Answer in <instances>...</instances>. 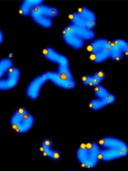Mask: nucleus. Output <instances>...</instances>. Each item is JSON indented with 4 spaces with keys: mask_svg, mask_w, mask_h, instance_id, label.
I'll return each instance as SVG.
<instances>
[{
    "mask_svg": "<svg viewBox=\"0 0 128 171\" xmlns=\"http://www.w3.org/2000/svg\"><path fill=\"white\" fill-rule=\"evenodd\" d=\"M100 159L108 161L124 157L128 153V147L122 140L112 137H106L98 143Z\"/></svg>",
    "mask_w": 128,
    "mask_h": 171,
    "instance_id": "f257e3e1",
    "label": "nucleus"
},
{
    "mask_svg": "<svg viewBox=\"0 0 128 171\" xmlns=\"http://www.w3.org/2000/svg\"><path fill=\"white\" fill-rule=\"evenodd\" d=\"M9 124L12 129L18 134H23L29 131L35 122L33 115L25 107L16 108L11 115Z\"/></svg>",
    "mask_w": 128,
    "mask_h": 171,
    "instance_id": "f03ea898",
    "label": "nucleus"
},
{
    "mask_svg": "<svg viewBox=\"0 0 128 171\" xmlns=\"http://www.w3.org/2000/svg\"><path fill=\"white\" fill-rule=\"evenodd\" d=\"M76 155L78 162L83 167H94L100 159L98 143L91 142L82 144L76 149Z\"/></svg>",
    "mask_w": 128,
    "mask_h": 171,
    "instance_id": "7ed1b4c3",
    "label": "nucleus"
},
{
    "mask_svg": "<svg viewBox=\"0 0 128 171\" xmlns=\"http://www.w3.org/2000/svg\"><path fill=\"white\" fill-rule=\"evenodd\" d=\"M70 24L85 28L93 29L96 25L95 14L88 7L83 6L69 16Z\"/></svg>",
    "mask_w": 128,
    "mask_h": 171,
    "instance_id": "20e7f679",
    "label": "nucleus"
},
{
    "mask_svg": "<svg viewBox=\"0 0 128 171\" xmlns=\"http://www.w3.org/2000/svg\"><path fill=\"white\" fill-rule=\"evenodd\" d=\"M42 53L47 60L56 65L57 68L56 71L58 73L66 74L71 72L69 61L65 55L50 47L44 49Z\"/></svg>",
    "mask_w": 128,
    "mask_h": 171,
    "instance_id": "39448f33",
    "label": "nucleus"
},
{
    "mask_svg": "<svg viewBox=\"0 0 128 171\" xmlns=\"http://www.w3.org/2000/svg\"><path fill=\"white\" fill-rule=\"evenodd\" d=\"M110 41L104 38L92 40L87 47L90 55L99 60H104L110 57Z\"/></svg>",
    "mask_w": 128,
    "mask_h": 171,
    "instance_id": "423d86ee",
    "label": "nucleus"
},
{
    "mask_svg": "<svg viewBox=\"0 0 128 171\" xmlns=\"http://www.w3.org/2000/svg\"><path fill=\"white\" fill-rule=\"evenodd\" d=\"M48 81L46 72L35 76L30 81L26 87L25 95L26 98L31 101L37 100L42 87Z\"/></svg>",
    "mask_w": 128,
    "mask_h": 171,
    "instance_id": "0eeeda50",
    "label": "nucleus"
},
{
    "mask_svg": "<svg viewBox=\"0 0 128 171\" xmlns=\"http://www.w3.org/2000/svg\"><path fill=\"white\" fill-rule=\"evenodd\" d=\"M20 77V69L14 66L0 78V91H8L14 89L18 84Z\"/></svg>",
    "mask_w": 128,
    "mask_h": 171,
    "instance_id": "6e6552de",
    "label": "nucleus"
},
{
    "mask_svg": "<svg viewBox=\"0 0 128 171\" xmlns=\"http://www.w3.org/2000/svg\"><path fill=\"white\" fill-rule=\"evenodd\" d=\"M62 37L65 43L74 49H80L84 45V41L65 28L62 32Z\"/></svg>",
    "mask_w": 128,
    "mask_h": 171,
    "instance_id": "1a4fd4ad",
    "label": "nucleus"
},
{
    "mask_svg": "<svg viewBox=\"0 0 128 171\" xmlns=\"http://www.w3.org/2000/svg\"><path fill=\"white\" fill-rule=\"evenodd\" d=\"M65 28L74 33L85 41L92 40L95 36L93 29H90L76 25L71 24Z\"/></svg>",
    "mask_w": 128,
    "mask_h": 171,
    "instance_id": "9d476101",
    "label": "nucleus"
},
{
    "mask_svg": "<svg viewBox=\"0 0 128 171\" xmlns=\"http://www.w3.org/2000/svg\"><path fill=\"white\" fill-rule=\"evenodd\" d=\"M58 13V11L56 8L42 3L35 6L32 9L30 15L42 16L52 19L56 17Z\"/></svg>",
    "mask_w": 128,
    "mask_h": 171,
    "instance_id": "9b49d317",
    "label": "nucleus"
},
{
    "mask_svg": "<svg viewBox=\"0 0 128 171\" xmlns=\"http://www.w3.org/2000/svg\"><path fill=\"white\" fill-rule=\"evenodd\" d=\"M42 0H25L20 4L18 9L20 15L26 17L30 15L33 8L36 6L43 3Z\"/></svg>",
    "mask_w": 128,
    "mask_h": 171,
    "instance_id": "f8f14e48",
    "label": "nucleus"
},
{
    "mask_svg": "<svg viewBox=\"0 0 128 171\" xmlns=\"http://www.w3.org/2000/svg\"><path fill=\"white\" fill-rule=\"evenodd\" d=\"M122 49L112 41H110V58L116 61H119L126 55Z\"/></svg>",
    "mask_w": 128,
    "mask_h": 171,
    "instance_id": "ddd939ff",
    "label": "nucleus"
},
{
    "mask_svg": "<svg viewBox=\"0 0 128 171\" xmlns=\"http://www.w3.org/2000/svg\"><path fill=\"white\" fill-rule=\"evenodd\" d=\"M14 66L10 58L4 57L0 59V78L3 76Z\"/></svg>",
    "mask_w": 128,
    "mask_h": 171,
    "instance_id": "4468645a",
    "label": "nucleus"
},
{
    "mask_svg": "<svg viewBox=\"0 0 128 171\" xmlns=\"http://www.w3.org/2000/svg\"><path fill=\"white\" fill-rule=\"evenodd\" d=\"M30 15L34 23L42 27L48 28L52 25L53 23L52 19L34 15L31 14Z\"/></svg>",
    "mask_w": 128,
    "mask_h": 171,
    "instance_id": "2eb2a0df",
    "label": "nucleus"
},
{
    "mask_svg": "<svg viewBox=\"0 0 128 171\" xmlns=\"http://www.w3.org/2000/svg\"><path fill=\"white\" fill-rule=\"evenodd\" d=\"M62 156L61 153L59 150L51 148L48 151L46 156L53 160L57 161L60 159Z\"/></svg>",
    "mask_w": 128,
    "mask_h": 171,
    "instance_id": "dca6fc26",
    "label": "nucleus"
},
{
    "mask_svg": "<svg viewBox=\"0 0 128 171\" xmlns=\"http://www.w3.org/2000/svg\"><path fill=\"white\" fill-rule=\"evenodd\" d=\"M94 91L95 95L100 99L104 98L108 92L105 88L100 84L94 87Z\"/></svg>",
    "mask_w": 128,
    "mask_h": 171,
    "instance_id": "f3484780",
    "label": "nucleus"
},
{
    "mask_svg": "<svg viewBox=\"0 0 128 171\" xmlns=\"http://www.w3.org/2000/svg\"><path fill=\"white\" fill-rule=\"evenodd\" d=\"M90 108L92 110H97L104 107L101 99H94L90 101L89 104Z\"/></svg>",
    "mask_w": 128,
    "mask_h": 171,
    "instance_id": "a211bd4d",
    "label": "nucleus"
},
{
    "mask_svg": "<svg viewBox=\"0 0 128 171\" xmlns=\"http://www.w3.org/2000/svg\"><path fill=\"white\" fill-rule=\"evenodd\" d=\"M115 43L119 46L127 55L128 51V45L124 40L118 38L112 41Z\"/></svg>",
    "mask_w": 128,
    "mask_h": 171,
    "instance_id": "6ab92c4d",
    "label": "nucleus"
},
{
    "mask_svg": "<svg viewBox=\"0 0 128 171\" xmlns=\"http://www.w3.org/2000/svg\"><path fill=\"white\" fill-rule=\"evenodd\" d=\"M53 144V141L50 138H46L43 139L41 143V146L46 148H52Z\"/></svg>",
    "mask_w": 128,
    "mask_h": 171,
    "instance_id": "aec40b11",
    "label": "nucleus"
},
{
    "mask_svg": "<svg viewBox=\"0 0 128 171\" xmlns=\"http://www.w3.org/2000/svg\"><path fill=\"white\" fill-rule=\"evenodd\" d=\"M93 75L96 77L101 81L105 78L106 73L104 70L100 69L95 71Z\"/></svg>",
    "mask_w": 128,
    "mask_h": 171,
    "instance_id": "412c9836",
    "label": "nucleus"
},
{
    "mask_svg": "<svg viewBox=\"0 0 128 171\" xmlns=\"http://www.w3.org/2000/svg\"><path fill=\"white\" fill-rule=\"evenodd\" d=\"M91 75H85L82 76L81 79L82 83L86 85L87 83L91 78Z\"/></svg>",
    "mask_w": 128,
    "mask_h": 171,
    "instance_id": "4be33fe9",
    "label": "nucleus"
},
{
    "mask_svg": "<svg viewBox=\"0 0 128 171\" xmlns=\"http://www.w3.org/2000/svg\"><path fill=\"white\" fill-rule=\"evenodd\" d=\"M91 79L96 86L99 84L101 81L93 75H91Z\"/></svg>",
    "mask_w": 128,
    "mask_h": 171,
    "instance_id": "5701e85b",
    "label": "nucleus"
},
{
    "mask_svg": "<svg viewBox=\"0 0 128 171\" xmlns=\"http://www.w3.org/2000/svg\"><path fill=\"white\" fill-rule=\"evenodd\" d=\"M104 107L111 104L114 101L106 99H101Z\"/></svg>",
    "mask_w": 128,
    "mask_h": 171,
    "instance_id": "b1692460",
    "label": "nucleus"
},
{
    "mask_svg": "<svg viewBox=\"0 0 128 171\" xmlns=\"http://www.w3.org/2000/svg\"><path fill=\"white\" fill-rule=\"evenodd\" d=\"M103 99H106L114 101L115 98L114 96L112 94L108 92Z\"/></svg>",
    "mask_w": 128,
    "mask_h": 171,
    "instance_id": "393cba45",
    "label": "nucleus"
},
{
    "mask_svg": "<svg viewBox=\"0 0 128 171\" xmlns=\"http://www.w3.org/2000/svg\"><path fill=\"white\" fill-rule=\"evenodd\" d=\"M86 86L90 87H94L95 86H96L94 83L91 80V78L87 83Z\"/></svg>",
    "mask_w": 128,
    "mask_h": 171,
    "instance_id": "a878e982",
    "label": "nucleus"
},
{
    "mask_svg": "<svg viewBox=\"0 0 128 171\" xmlns=\"http://www.w3.org/2000/svg\"><path fill=\"white\" fill-rule=\"evenodd\" d=\"M4 40V36L2 32L0 29V45L2 42Z\"/></svg>",
    "mask_w": 128,
    "mask_h": 171,
    "instance_id": "bb28decb",
    "label": "nucleus"
}]
</instances>
